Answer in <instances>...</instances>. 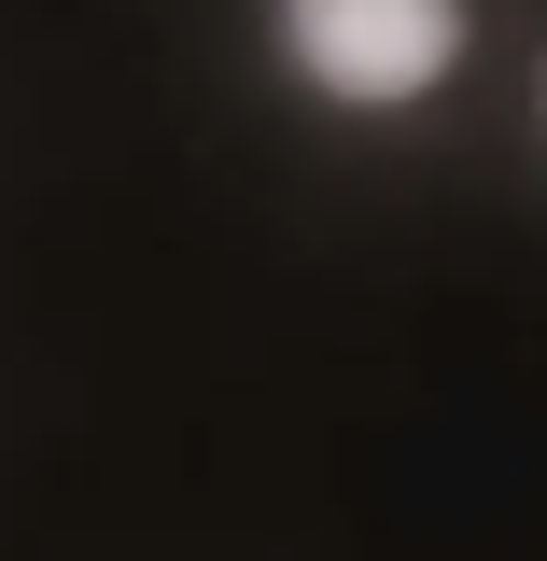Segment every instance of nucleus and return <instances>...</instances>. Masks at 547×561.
<instances>
[{
	"label": "nucleus",
	"instance_id": "1",
	"mask_svg": "<svg viewBox=\"0 0 547 561\" xmlns=\"http://www.w3.org/2000/svg\"><path fill=\"white\" fill-rule=\"evenodd\" d=\"M281 43L323 99H421L464 57V0H281Z\"/></svg>",
	"mask_w": 547,
	"mask_h": 561
}]
</instances>
